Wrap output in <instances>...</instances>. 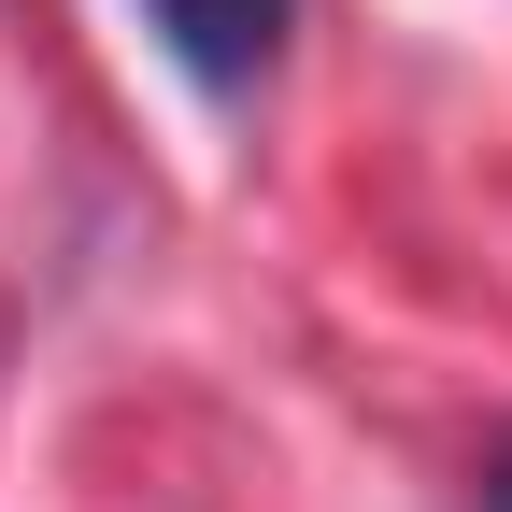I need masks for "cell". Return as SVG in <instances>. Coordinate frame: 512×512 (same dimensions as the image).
Returning <instances> with one entry per match:
<instances>
[{"mask_svg": "<svg viewBox=\"0 0 512 512\" xmlns=\"http://www.w3.org/2000/svg\"><path fill=\"white\" fill-rule=\"evenodd\" d=\"M484 512H512V484H498V498H484Z\"/></svg>", "mask_w": 512, "mask_h": 512, "instance_id": "obj_2", "label": "cell"}, {"mask_svg": "<svg viewBox=\"0 0 512 512\" xmlns=\"http://www.w3.org/2000/svg\"><path fill=\"white\" fill-rule=\"evenodd\" d=\"M143 15L171 29V57L200 86H256L271 72V29H285V0H143Z\"/></svg>", "mask_w": 512, "mask_h": 512, "instance_id": "obj_1", "label": "cell"}]
</instances>
